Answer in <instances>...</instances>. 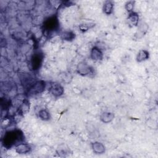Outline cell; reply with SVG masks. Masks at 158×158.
Returning a JSON list of instances; mask_svg holds the SVG:
<instances>
[{
    "label": "cell",
    "mask_w": 158,
    "mask_h": 158,
    "mask_svg": "<svg viewBox=\"0 0 158 158\" xmlns=\"http://www.w3.org/2000/svg\"><path fill=\"white\" fill-rule=\"evenodd\" d=\"M23 139L24 136L22 131L15 129L7 131L2 139V143L5 148L9 149L21 143Z\"/></svg>",
    "instance_id": "obj_1"
},
{
    "label": "cell",
    "mask_w": 158,
    "mask_h": 158,
    "mask_svg": "<svg viewBox=\"0 0 158 158\" xmlns=\"http://www.w3.org/2000/svg\"><path fill=\"white\" fill-rule=\"evenodd\" d=\"M59 27V20L56 16L53 15L46 19L43 23V29L44 30L51 33L56 31Z\"/></svg>",
    "instance_id": "obj_2"
},
{
    "label": "cell",
    "mask_w": 158,
    "mask_h": 158,
    "mask_svg": "<svg viewBox=\"0 0 158 158\" xmlns=\"http://www.w3.org/2000/svg\"><path fill=\"white\" fill-rule=\"evenodd\" d=\"M43 55L42 53L37 52L33 54L30 60L31 68L33 70H36L40 68L43 62Z\"/></svg>",
    "instance_id": "obj_3"
},
{
    "label": "cell",
    "mask_w": 158,
    "mask_h": 158,
    "mask_svg": "<svg viewBox=\"0 0 158 158\" xmlns=\"http://www.w3.org/2000/svg\"><path fill=\"white\" fill-rule=\"evenodd\" d=\"M46 88V82L43 80H38L35 82L30 87V92L33 94L42 93Z\"/></svg>",
    "instance_id": "obj_4"
},
{
    "label": "cell",
    "mask_w": 158,
    "mask_h": 158,
    "mask_svg": "<svg viewBox=\"0 0 158 158\" xmlns=\"http://www.w3.org/2000/svg\"><path fill=\"white\" fill-rule=\"evenodd\" d=\"M77 70L78 73L81 75H87L91 73L93 71V69L91 66L88 65L85 62H81L79 63L77 65Z\"/></svg>",
    "instance_id": "obj_5"
},
{
    "label": "cell",
    "mask_w": 158,
    "mask_h": 158,
    "mask_svg": "<svg viewBox=\"0 0 158 158\" xmlns=\"http://www.w3.org/2000/svg\"><path fill=\"white\" fill-rule=\"evenodd\" d=\"M49 91L51 93L56 97L60 96L64 93L63 87L57 83H52L50 86Z\"/></svg>",
    "instance_id": "obj_6"
},
{
    "label": "cell",
    "mask_w": 158,
    "mask_h": 158,
    "mask_svg": "<svg viewBox=\"0 0 158 158\" xmlns=\"http://www.w3.org/2000/svg\"><path fill=\"white\" fill-rule=\"evenodd\" d=\"M31 149V146L27 143H20L15 146V151L18 154H23L29 152Z\"/></svg>",
    "instance_id": "obj_7"
},
{
    "label": "cell",
    "mask_w": 158,
    "mask_h": 158,
    "mask_svg": "<svg viewBox=\"0 0 158 158\" xmlns=\"http://www.w3.org/2000/svg\"><path fill=\"white\" fill-rule=\"evenodd\" d=\"M91 58L94 60H101L103 58V53L102 51L98 47H93L91 51Z\"/></svg>",
    "instance_id": "obj_8"
},
{
    "label": "cell",
    "mask_w": 158,
    "mask_h": 158,
    "mask_svg": "<svg viewBox=\"0 0 158 158\" xmlns=\"http://www.w3.org/2000/svg\"><path fill=\"white\" fill-rule=\"evenodd\" d=\"M91 146H92V149L93 152L96 154H103L106 151L104 145L100 142H98V141L94 142L92 143Z\"/></svg>",
    "instance_id": "obj_9"
},
{
    "label": "cell",
    "mask_w": 158,
    "mask_h": 158,
    "mask_svg": "<svg viewBox=\"0 0 158 158\" xmlns=\"http://www.w3.org/2000/svg\"><path fill=\"white\" fill-rule=\"evenodd\" d=\"M114 118V114L109 112H104L100 115V120L105 123H107L112 121Z\"/></svg>",
    "instance_id": "obj_10"
},
{
    "label": "cell",
    "mask_w": 158,
    "mask_h": 158,
    "mask_svg": "<svg viewBox=\"0 0 158 158\" xmlns=\"http://www.w3.org/2000/svg\"><path fill=\"white\" fill-rule=\"evenodd\" d=\"M114 8V4L110 1H106L103 4V12L106 15H110L112 14Z\"/></svg>",
    "instance_id": "obj_11"
},
{
    "label": "cell",
    "mask_w": 158,
    "mask_h": 158,
    "mask_svg": "<svg viewBox=\"0 0 158 158\" xmlns=\"http://www.w3.org/2000/svg\"><path fill=\"white\" fill-rule=\"evenodd\" d=\"M149 52L146 50L144 49H142L140 50L136 56V60L138 62H143L144 60H147L149 58Z\"/></svg>",
    "instance_id": "obj_12"
},
{
    "label": "cell",
    "mask_w": 158,
    "mask_h": 158,
    "mask_svg": "<svg viewBox=\"0 0 158 158\" xmlns=\"http://www.w3.org/2000/svg\"><path fill=\"white\" fill-rule=\"evenodd\" d=\"M138 19H139V17L138 15L135 12H131L130 13L128 17V20L129 23L132 25L133 26H136L138 25Z\"/></svg>",
    "instance_id": "obj_13"
},
{
    "label": "cell",
    "mask_w": 158,
    "mask_h": 158,
    "mask_svg": "<svg viewBox=\"0 0 158 158\" xmlns=\"http://www.w3.org/2000/svg\"><path fill=\"white\" fill-rule=\"evenodd\" d=\"M38 115H39V117L43 120H48L50 119L51 118V115H50V114L45 109H42V110H40L38 112Z\"/></svg>",
    "instance_id": "obj_14"
},
{
    "label": "cell",
    "mask_w": 158,
    "mask_h": 158,
    "mask_svg": "<svg viewBox=\"0 0 158 158\" xmlns=\"http://www.w3.org/2000/svg\"><path fill=\"white\" fill-rule=\"evenodd\" d=\"M75 33L72 31H65L62 33V37L64 40L67 41H72L75 38Z\"/></svg>",
    "instance_id": "obj_15"
},
{
    "label": "cell",
    "mask_w": 158,
    "mask_h": 158,
    "mask_svg": "<svg viewBox=\"0 0 158 158\" xmlns=\"http://www.w3.org/2000/svg\"><path fill=\"white\" fill-rule=\"evenodd\" d=\"M134 4H135V1H128L125 4V9H126V10L128 12H130V13L132 12V10H133V7H134Z\"/></svg>",
    "instance_id": "obj_16"
}]
</instances>
